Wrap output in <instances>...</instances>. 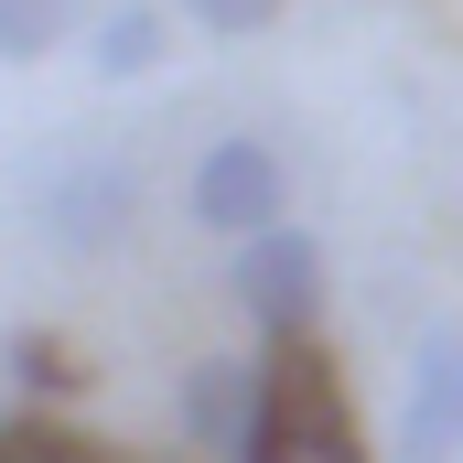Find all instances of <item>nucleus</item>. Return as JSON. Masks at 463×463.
I'll return each mask as SVG.
<instances>
[{
    "mask_svg": "<svg viewBox=\"0 0 463 463\" xmlns=\"http://www.w3.org/2000/svg\"><path fill=\"white\" fill-rule=\"evenodd\" d=\"M22 205H33V237H43V248L98 259V248H118L129 216H140V162L109 151V140H65V151H43V162H33Z\"/></svg>",
    "mask_w": 463,
    "mask_h": 463,
    "instance_id": "obj_1",
    "label": "nucleus"
},
{
    "mask_svg": "<svg viewBox=\"0 0 463 463\" xmlns=\"http://www.w3.org/2000/svg\"><path fill=\"white\" fill-rule=\"evenodd\" d=\"M227 291L248 302V324H259L269 345L313 335V324H324V237L291 227V216H280V227H259V237H237Z\"/></svg>",
    "mask_w": 463,
    "mask_h": 463,
    "instance_id": "obj_2",
    "label": "nucleus"
},
{
    "mask_svg": "<svg viewBox=\"0 0 463 463\" xmlns=\"http://www.w3.org/2000/svg\"><path fill=\"white\" fill-rule=\"evenodd\" d=\"M291 216V173H280V151L269 140H205V162H194V227L216 237H259Z\"/></svg>",
    "mask_w": 463,
    "mask_h": 463,
    "instance_id": "obj_3",
    "label": "nucleus"
},
{
    "mask_svg": "<svg viewBox=\"0 0 463 463\" xmlns=\"http://www.w3.org/2000/svg\"><path fill=\"white\" fill-rule=\"evenodd\" d=\"M184 442L205 463H237L248 453V431L269 420V366H248V355H205V366H184Z\"/></svg>",
    "mask_w": 463,
    "mask_h": 463,
    "instance_id": "obj_4",
    "label": "nucleus"
},
{
    "mask_svg": "<svg viewBox=\"0 0 463 463\" xmlns=\"http://www.w3.org/2000/svg\"><path fill=\"white\" fill-rule=\"evenodd\" d=\"M399 453H410V463L463 453V335H453V324H442V335L420 345V366H410V420H399Z\"/></svg>",
    "mask_w": 463,
    "mask_h": 463,
    "instance_id": "obj_5",
    "label": "nucleus"
},
{
    "mask_svg": "<svg viewBox=\"0 0 463 463\" xmlns=\"http://www.w3.org/2000/svg\"><path fill=\"white\" fill-rule=\"evenodd\" d=\"M162 54H173V33H162V11H151V0H118V11H98V22H87V76H98V87L151 76Z\"/></svg>",
    "mask_w": 463,
    "mask_h": 463,
    "instance_id": "obj_6",
    "label": "nucleus"
},
{
    "mask_svg": "<svg viewBox=\"0 0 463 463\" xmlns=\"http://www.w3.org/2000/svg\"><path fill=\"white\" fill-rule=\"evenodd\" d=\"M109 0H0V65H43L65 33H87Z\"/></svg>",
    "mask_w": 463,
    "mask_h": 463,
    "instance_id": "obj_7",
    "label": "nucleus"
},
{
    "mask_svg": "<svg viewBox=\"0 0 463 463\" xmlns=\"http://www.w3.org/2000/svg\"><path fill=\"white\" fill-rule=\"evenodd\" d=\"M0 463H151V453H118V442H87V431H65V420H0Z\"/></svg>",
    "mask_w": 463,
    "mask_h": 463,
    "instance_id": "obj_8",
    "label": "nucleus"
},
{
    "mask_svg": "<svg viewBox=\"0 0 463 463\" xmlns=\"http://www.w3.org/2000/svg\"><path fill=\"white\" fill-rule=\"evenodd\" d=\"M0 366H11V388H22V399H76V388H87V355L54 345V335H11Z\"/></svg>",
    "mask_w": 463,
    "mask_h": 463,
    "instance_id": "obj_9",
    "label": "nucleus"
},
{
    "mask_svg": "<svg viewBox=\"0 0 463 463\" xmlns=\"http://www.w3.org/2000/svg\"><path fill=\"white\" fill-rule=\"evenodd\" d=\"M184 11H194V22H205V33H269V22H280V0H184Z\"/></svg>",
    "mask_w": 463,
    "mask_h": 463,
    "instance_id": "obj_10",
    "label": "nucleus"
}]
</instances>
